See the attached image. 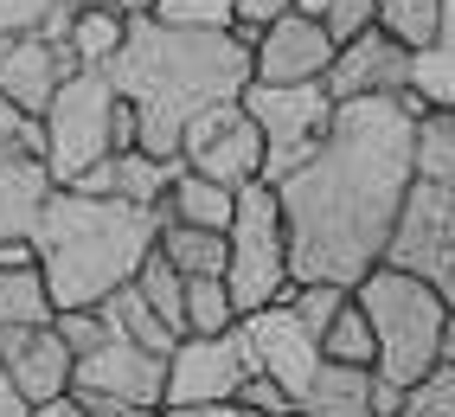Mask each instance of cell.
<instances>
[{
    "instance_id": "obj_5",
    "label": "cell",
    "mask_w": 455,
    "mask_h": 417,
    "mask_svg": "<svg viewBox=\"0 0 455 417\" xmlns=\"http://www.w3.org/2000/svg\"><path fill=\"white\" fill-rule=\"evenodd\" d=\"M225 289H231V309L237 321L283 302L295 289V270H289V225H283V199L276 187H237V205H231V225H225Z\"/></svg>"
},
{
    "instance_id": "obj_20",
    "label": "cell",
    "mask_w": 455,
    "mask_h": 417,
    "mask_svg": "<svg viewBox=\"0 0 455 417\" xmlns=\"http://www.w3.org/2000/svg\"><path fill=\"white\" fill-rule=\"evenodd\" d=\"M52 315H58V302H52V289H45L39 257L26 251L13 263H0V327H45Z\"/></svg>"
},
{
    "instance_id": "obj_4",
    "label": "cell",
    "mask_w": 455,
    "mask_h": 417,
    "mask_svg": "<svg viewBox=\"0 0 455 417\" xmlns=\"http://www.w3.org/2000/svg\"><path fill=\"white\" fill-rule=\"evenodd\" d=\"M353 302L366 309L372 321V341H379V360L372 373L391 385H417L443 360V334H449V302L411 270L398 263H372L366 277L353 283Z\"/></svg>"
},
{
    "instance_id": "obj_23",
    "label": "cell",
    "mask_w": 455,
    "mask_h": 417,
    "mask_svg": "<svg viewBox=\"0 0 455 417\" xmlns=\"http://www.w3.org/2000/svg\"><path fill=\"white\" fill-rule=\"evenodd\" d=\"M103 321L116 327V334H123V341H135V347H148V353H161V360H167V353L180 347V341H187V334H173V327L155 315V309H148V295L135 289V283H123V289H109L103 295Z\"/></svg>"
},
{
    "instance_id": "obj_46",
    "label": "cell",
    "mask_w": 455,
    "mask_h": 417,
    "mask_svg": "<svg viewBox=\"0 0 455 417\" xmlns=\"http://www.w3.org/2000/svg\"><path fill=\"white\" fill-rule=\"evenodd\" d=\"M33 245H0V263H13V257H26Z\"/></svg>"
},
{
    "instance_id": "obj_22",
    "label": "cell",
    "mask_w": 455,
    "mask_h": 417,
    "mask_svg": "<svg viewBox=\"0 0 455 417\" xmlns=\"http://www.w3.org/2000/svg\"><path fill=\"white\" fill-rule=\"evenodd\" d=\"M301 411H308V417H379L372 411V366H333V360H321Z\"/></svg>"
},
{
    "instance_id": "obj_1",
    "label": "cell",
    "mask_w": 455,
    "mask_h": 417,
    "mask_svg": "<svg viewBox=\"0 0 455 417\" xmlns=\"http://www.w3.org/2000/svg\"><path fill=\"white\" fill-rule=\"evenodd\" d=\"M430 109L417 91L333 103V129L315 161H301L276 187L289 225L295 283H340L385 263L404 193L417 180V116Z\"/></svg>"
},
{
    "instance_id": "obj_36",
    "label": "cell",
    "mask_w": 455,
    "mask_h": 417,
    "mask_svg": "<svg viewBox=\"0 0 455 417\" xmlns=\"http://www.w3.org/2000/svg\"><path fill=\"white\" fill-rule=\"evenodd\" d=\"M237 405H244L251 417H289V411H295V398L283 392L276 379H263V373H251L244 385H237Z\"/></svg>"
},
{
    "instance_id": "obj_35",
    "label": "cell",
    "mask_w": 455,
    "mask_h": 417,
    "mask_svg": "<svg viewBox=\"0 0 455 417\" xmlns=\"http://www.w3.org/2000/svg\"><path fill=\"white\" fill-rule=\"evenodd\" d=\"M52 327H58V341L71 347V360H77V353H90V347L109 334L103 309H58V315H52Z\"/></svg>"
},
{
    "instance_id": "obj_40",
    "label": "cell",
    "mask_w": 455,
    "mask_h": 417,
    "mask_svg": "<svg viewBox=\"0 0 455 417\" xmlns=\"http://www.w3.org/2000/svg\"><path fill=\"white\" fill-rule=\"evenodd\" d=\"M167 417H251L237 398H212V405H161Z\"/></svg>"
},
{
    "instance_id": "obj_43",
    "label": "cell",
    "mask_w": 455,
    "mask_h": 417,
    "mask_svg": "<svg viewBox=\"0 0 455 417\" xmlns=\"http://www.w3.org/2000/svg\"><path fill=\"white\" fill-rule=\"evenodd\" d=\"M109 417H167L161 405H123V411H109Z\"/></svg>"
},
{
    "instance_id": "obj_49",
    "label": "cell",
    "mask_w": 455,
    "mask_h": 417,
    "mask_svg": "<svg viewBox=\"0 0 455 417\" xmlns=\"http://www.w3.org/2000/svg\"><path fill=\"white\" fill-rule=\"evenodd\" d=\"M289 417H308V411H301V405H295V411H289Z\"/></svg>"
},
{
    "instance_id": "obj_9",
    "label": "cell",
    "mask_w": 455,
    "mask_h": 417,
    "mask_svg": "<svg viewBox=\"0 0 455 417\" xmlns=\"http://www.w3.org/2000/svg\"><path fill=\"white\" fill-rule=\"evenodd\" d=\"M161 392H167V360L135 347V341H123L116 327L90 353L71 360V398L90 417H109L123 405H161Z\"/></svg>"
},
{
    "instance_id": "obj_42",
    "label": "cell",
    "mask_w": 455,
    "mask_h": 417,
    "mask_svg": "<svg viewBox=\"0 0 455 417\" xmlns=\"http://www.w3.org/2000/svg\"><path fill=\"white\" fill-rule=\"evenodd\" d=\"M33 405H26L20 392H13V379H7V366H0V417H26Z\"/></svg>"
},
{
    "instance_id": "obj_7",
    "label": "cell",
    "mask_w": 455,
    "mask_h": 417,
    "mask_svg": "<svg viewBox=\"0 0 455 417\" xmlns=\"http://www.w3.org/2000/svg\"><path fill=\"white\" fill-rule=\"evenodd\" d=\"M109 109H116V84L109 71H71L58 84V97L45 103V167L58 187H71L84 167H97L109 155Z\"/></svg>"
},
{
    "instance_id": "obj_33",
    "label": "cell",
    "mask_w": 455,
    "mask_h": 417,
    "mask_svg": "<svg viewBox=\"0 0 455 417\" xmlns=\"http://www.w3.org/2000/svg\"><path fill=\"white\" fill-rule=\"evenodd\" d=\"M347 295H353V289H340V283H295L283 302H289V309H295V321L321 341V334H327V321H333V309H340Z\"/></svg>"
},
{
    "instance_id": "obj_16",
    "label": "cell",
    "mask_w": 455,
    "mask_h": 417,
    "mask_svg": "<svg viewBox=\"0 0 455 417\" xmlns=\"http://www.w3.org/2000/svg\"><path fill=\"white\" fill-rule=\"evenodd\" d=\"M71 71H77L71 45H58L45 33H20L13 52L0 58V97L20 103L26 116H45V103L58 97V84H65Z\"/></svg>"
},
{
    "instance_id": "obj_47",
    "label": "cell",
    "mask_w": 455,
    "mask_h": 417,
    "mask_svg": "<svg viewBox=\"0 0 455 417\" xmlns=\"http://www.w3.org/2000/svg\"><path fill=\"white\" fill-rule=\"evenodd\" d=\"M116 7H123V13H148L155 0H116Z\"/></svg>"
},
{
    "instance_id": "obj_38",
    "label": "cell",
    "mask_w": 455,
    "mask_h": 417,
    "mask_svg": "<svg viewBox=\"0 0 455 417\" xmlns=\"http://www.w3.org/2000/svg\"><path fill=\"white\" fill-rule=\"evenodd\" d=\"M52 7L58 0H0V33H39V26L52 20Z\"/></svg>"
},
{
    "instance_id": "obj_31",
    "label": "cell",
    "mask_w": 455,
    "mask_h": 417,
    "mask_svg": "<svg viewBox=\"0 0 455 417\" xmlns=\"http://www.w3.org/2000/svg\"><path fill=\"white\" fill-rule=\"evenodd\" d=\"M155 13L161 26H187V33H231L237 13H231V0H155Z\"/></svg>"
},
{
    "instance_id": "obj_27",
    "label": "cell",
    "mask_w": 455,
    "mask_h": 417,
    "mask_svg": "<svg viewBox=\"0 0 455 417\" xmlns=\"http://www.w3.org/2000/svg\"><path fill=\"white\" fill-rule=\"evenodd\" d=\"M417 180L455 187V109H423L417 116Z\"/></svg>"
},
{
    "instance_id": "obj_29",
    "label": "cell",
    "mask_w": 455,
    "mask_h": 417,
    "mask_svg": "<svg viewBox=\"0 0 455 417\" xmlns=\"http://www.w3.org/2000/svg\"><path fill=\"white\" fill-rule=\"evenodd\" d=\"M237 309L225 277H187V334H231Z\"/></svg>"
},
{
    "instance_id": "obj_25",
    "label": "cell",
    "mask_w": 455,
    "mask_h": 417,
    "mask_svg": "<svg viewBox=\"0 0 455 417\" xmlns=\"http://www.w3.org/2000/svg\"><path fill=\"white\" fill-rule=\"evenodd\" d=\"M123 39H129V13L116 7V0L71 13V33H65V45H71V58H77V71H84V65H90V71H103L109 58L123 52Z\"/></svg>"
},
{
    "instance_id": "obj_2",
    "label": "cell",
    "mask_w": 455,
    "mask_h": 417,
    "mask_svg": "<svg viewBox=\"0 0 455 417\" xmlns=\"http://www.w3.org/2000/svg\"><path fill=\"white\" fill-rule=\"evenodd\" d=\"M251 39L244 26L231 33H187V26H161L155 13H129V39L109 58L116 97L135 103L141 116V148L173 161L180 129L205 116L212 103H237L251 84Z\"/></svg>"
},
{
    "instance_id": "obj_45",
    "label": "cell",
    "mask_w": 455,
    "mask_h": 417,
    "mask_svg": "<svg viewBox=\"0 0 455 417\" xmlns=\"http://www.w3.org/2000/svg\"><path fill=\"white\" fill-rule=\"evenodd\" d=\"M443 360H455V309H449V334H443Z\"/></svg>"
},
{
    "instance_id": "obj_17",
    "label": "cell",
    "mask_w": 455,
    "mask_h": 417,
    "mask_svg": "<svg viewBox=\"0 0 455 417\" xmlns=\"http://www.w3.org/2000/svg\"><path fill=\"white\" fill-rule=\"evenodd\" d=\"M52 193H58V180H52L45 155L0 141V245H26Z\"/></svg>"
},
{
    "instance_id": "obj_44",
    "label": "cell",
    "mask_w": 455,
    "mask_h": 417,
    "mask_svg": "<svg viewBox=\"0 0 455 417\" xmlns=\"http://www.w3.org/2000/svg\"><path fill=\"white\" fill-rule=\"evenodd\" d=\"M289 7H295V13H308V20H321V7H327V0H289Z\"/></svg>"
},
{
    "instance_id": "obj_26",
    "label": "cell",
    "mask_w": 455,
    "mask_h": 417,
    "mask_svg": "<svg viewBox=\"0 0 455 417\" xmlns=\"http://www.w3.org/2000/svg\"><path fill=\"white\" fill-rule=\"evenodd\" d=\"M321 360H333V366H372L379 360V341H372V321H366V309L347 302L333 309V321H327V334H321Z\"/></svg>"
},
{
    "instance_id": "obj_32",
    "label": "cell",
    "mask_w": 455,
    "mask_h": 417,
    "mask_svg": "<svg viewBox=\"0 0 455 417\" xmlns=\"http://www.w3.org/2000/svg\"><path fill=\"white\" fill-rule=\"evenodd\" d=\"M398 417H455V360H436L417 385H404Z\"/></svg>"
},
{
    "instance_id": "obj_39",
    "label": "cell",
    "mask_w": 455,
    "mask_h": 417,
    "mask_svg": "<svg viewBox=\"0 0 455 417\" xmlns=\"http://www.w3.org/2000/svg\"><path fill=\"white\" fill-rule=\"evenodd\" d=\"M231 13H237L244 33H257V26H269L276 13H289V0H231Z\"/></svg>"
},
{
    "instance_id": "obj_19",
    "label": "cell",
    "mask_w": 455,
    "mask_h": 417,
    "mask_svg": "<svg viewBox=\"0 0 455 417\" xmlns=\"http://www.w3.org/2000/svg\"><path fill=\"white\" fill-rule=\"evenodd\" d=\"M411 91L430 109H455V0H436V39L411 52Z\"/></svg>"
},
{
    "instance_id": "obj_48",
    "label": "cell",
    "mask_w": 455,
    "mask_h": 417,
    "mask_svg": "<svg viewBox=\"0 0 455 417\" xmlns=\"http://www.w3.org/2000/svg\"><path fill=\"white\" fill-rule=\"evenodd\" d=\"M7 52H13V33H0V58H7Z\"/></svg>"
},
{
    "instance_id": "obj_30",
    "label": "cell",
    "mask_w": 455,
    "mask_h": 417,
    "mask_svg": "<svg viewBox=\"0 0 455 417\" xmlns=\"http://www.w3.org/2000/svg\"><path fill=\"white\" fill-rule=\"evenodd\" d=\"M379 26L398 45L423 52V45L436 39V0H379Z\"/></svg>"
},
{
    "instance_id": "obj_28",
    "label": "cell",
    "mask_w": 455,
    "mask_h": 417,
    "mask_svg": "<svg viewBox=\"0 0 455 417\" xmlns=\"http://www.w3.org/2000/svg\"><path fill=\"white\" fill-rule=\"evenodd\" d=\"M135 289L148 295V309H155L173 334H187V277L173 270V263L161 257V251H148L141 257V270H135Z\"/></svg>"
},
{
    "instance_id": "obj_8",
    "label": "cell",
    "mask_w": 455,
    "mask_h": 417,
    "mask_svg": "<svg viewBox=\"0 0 455 417\" xmlns=\"http://www.w3.org/2000/svg\"><path fill=\"white\" fill-rule=\"evenodd\" d=\"M385 263L423 277L455 309V187L411 180L404 213H398V231H391V245H385Z\"/></svg>"
},
{
    "instance_id": "obj_24",
    "label": "cell",
    "mask_w": 455,
    "mask_h": 417,
    "mask_svg": "<svg viewBox=\"0 0 455 417\" xmlns=\"http://www.w3.org/2000/svg\"><path fill=\"white\" fill-rule=\"evenodd\" d=\"M155 251L173 263L180 277H225V231H205V225H180V219H161V237Z\"/></svg>"
},
{
    "instance_id": "obj_14",
    "label": "cell",
    "mask_w": 455,
    "mask_h": 417,
    "mask_svg": "<svg viewBox=\"0 0 455 417\" xmlns=\"http://www.w3.org/2000/svg\"><path fill=\"white\" fill-rule=\"evenodd\" d=\"M321 84H327L333 103H353V97H398V91H411V45H398L385 26H372V33H359L353 45L333 52V65H327Z\"/></svg>"
},
{
    "instance_id": "obj_11",
    "label": "cell",
    "mask_w": 455,
    "mask_h": 417,
    "mask_svg": "<svg viewBox=\"0 0 455 417\" xmlns=\"http://www.w3.org/2000/svg\"><path fill=\"white\" fill-rule=\"evenodd\" d=\"M257 373L244 327L231 334H187L167 353V392L161 405H212V398H237V385Z\"/></svg>"
},
{
    "instance_id": "obj_3",
    "label": "cell",
    "mask_w": 455,
    "mask_h": 417,
    "mask_svg": "<svg viewBox=\"0 0 455 417\" xmlns=\"http://www.w3.org/2000/svg\"><path fill=\"white\" fill-rule=\"evenodd\" d=\"M161 237L155 205H129V199H90L77 187H58L45 199V213L33 225V257L45 270V289L58 309H97L109 289L135 283L141 257Z\"/></svg>"
},
{
    "instance_id": "obj_18",
    "label": "cell",
    "mask_w": 455,
    "mask_h": 417,
    "mask_svg": "<svg viewBox=\"0 0 455 417\" xmlns=\"http://www.w3.org/2000/svg\"><path fill=\"white\" fill-rule=\"evenodd\" d=\"M173 173H180V155L161 161V155H148V148H123V155H103L97 167H84L71 187L90 193V199H129V205H155L161 213Z\"/></svg>"
},
{
    "instance_id": "obj_37",
    "label": "cell",
    "mask_w": 455,
    "mask_h": 417,
    "mask_svg": "<svg viewBox=\"0 0 455 417\" xmlns=\"http://www.w3.org/2000/svg\"><path fill=\"white\" fill-rule=\"evenodd\" d=\"M0 141H13V148H33V155H45V123L39 116H26L20 103L0 97Z\"/></svg>"
},
{
    "instance_id": "obj_41",
    "label": "cell",
    "mask_w": 455,
    "mask_h": 417,
    "mask_svg": "<svg viewBox=\"0 0 455 417\" xmlns=\"http://www.w3.org/2000/svg\"><path fill=\"white\" fill-rule=\"evenodd\" d=\"M26 417H90V411H84V405H77V398L65 392V398H45V405H33Z\"/></svg>"
},
{
    "instance_id": "obj_10",
    "label": "cell",
    "mask_w": 455,
    "mask_h": 417,
    "mask_svg": "<svg viewBox=\"0 0 455 417\" xmlns=\"http://www.w3.org/2000/svg\"><path fill=\"white\" fill-rule=\"evenodd\" d=\"M180 161L193 173H205V180L231 187V193L263 180V135L251 123V109L244 103H212L205 116H193L180 129Z\"/></svg>"
},
{
    "instance_id": "obj_12",
    "label": "cell",
    "mask_w": 455,
    "mask_h": 417,
    "mask_svg": "<svg viewBox=\"0 0 455 417\" xmlns=\"http://www.w3.org/2000/svg\"><path fill=\"white\" fill-rule=\"evenodd\" d=\"M237 327H244V347H251L257 373L276 379L295 405L308 398V385H315V373H321V341L295 321V309H289V302H269V309L244 315Z\"/></svg>"
},
{
    "instance_id": "obj_13",
    "label": "cell",
    "mask_w": 455,
    "mask_h": 417,
    "mask_svg": "<svg viewBox=\"0 0 455 417\" xmlns=\"http://www.w3.org/2000/svg\"><path fill=\"white\" fill-rule=\"evenodd\" d=\"M333 65V39L308 13H276L251 39V84H321Z\"/></svg>"
},
{
    "instance_id": "obj_34",
    "label": "cell",
    "mask_w": 455,
    "mask_h": 417,
    "mask_svg": "<svg viewBox=\"0 0 455 417\" xmlns=\"http://www.w3.org/2000/svg\"><path fill=\"white\" fill-rule=\"evenodd\" d=\"M379 26V0H327L321 7V33L333 39V52L353 45L359 33H372Z\"/></svg>"
},
{
    "instance_id": "obj_6",
    "label": "cell",
    "mask_w": 455,
    "mask_h": 417,
    "mask_svg": "<svg viewBox=\"0 0 455 417\" xmlns=\"http://www.w3.org/2000/svg\"><path fill=\"white\" fill-rule=\"evenodd\" d=\"M237 103L251 109V123L263 135V187H283L301 161H315L333 129L327 84H244Z\"/></svg>"
},
{
    "instance_id": "obj_21",
    "label": "cell",
    "mask_w": 455,
    "mask_h": 417,
    "mask_svg": "<svg viewBox=\"0 0 455 417\" xmlns=\"http://www.w3.org/2000/svg\"><path fill=\"white\" fill-rule=\"evenodd\" d=\"M231 205H237V193H231V187L205 180V173H193L187 161H180L173 187H167V199H161V219L205 225V231H225V225H231Z\"/></svg>"
},
{
    "instance_id": "obj_15",
    "label": "cell",
    "mask_w": 455,
    "mask_h": 417,
    "mask_svg": "<svg viewBox=\"0 0 455 417\" xmlns=\"http://www.w3.org/2000/svg\"><path fill=\"white\" fill-rule=\"evenodd\" d=\"M0 366H7L13 392L26 405L65 398L71 392V347L58 341V327H0Z\"/></svg>"
}]
</instances>
